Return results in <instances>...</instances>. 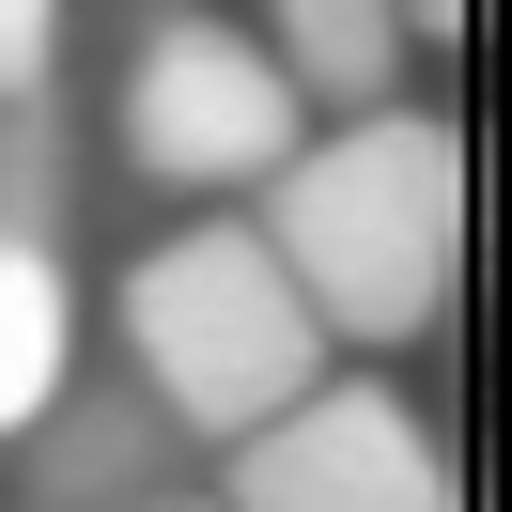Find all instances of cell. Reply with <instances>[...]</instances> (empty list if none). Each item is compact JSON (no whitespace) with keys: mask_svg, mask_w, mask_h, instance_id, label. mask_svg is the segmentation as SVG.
Segmentation results:
<instances>
[{"mask_svg":"<svg viewBox=\"0 0 512 512\" xmlns=\"http://www.w3.org/2000/svg\"><path fill=\"white\" fill-rule=\"evenodd\" d=\"M264 264L295 280L326 373H388L404 342H435L466 295V125L450 109H342L295 140V171L264 187Z\"/></svg>","mask_w":512,"mask_h":512,"instance_id":"1","label":"cell"},{"mask_svg":"<svg viewBox=\"0 0 512 512\" xmlns=\"http://www.w3.org/2000/svg\"><path fill=\"white\" fill-rule=\"evenodd\" d=\"M109 373L140 388V419H156L187 466H218V450H249L280 404L326 388V342H311V311H295V280L264 264L249 218H171L156 249L109 280Z\"/></svg>","mask_w":512,"mask_h":512,"instance_id":"2","label":"cell"},{"mask_svg":"<svg viewBox=\"0 0 512 512\" xmlns=\"http://www.w3.org/2000/svg\"><path fill=\"white\" fill-rule=\"evenodd\" d=\"M295 140H311V94L249 16L156 0L125 32V63H109V171L125 187L187 202V218H233V202H264L295 171Z\"/></svg>","mask_w":512,"mask_h":512,"instance_id":"3","label":"cell"},{"mask_svg":"<svg viewBox=\"0 0 512 512\" xmlns=\"http://www.w3.org/2000/svg\"><path fill=\"white\" fill-rule=\"evenodd\" d=\"M202 512H466V481H450V435L388 373H326L249 450H218V497Z\"/></svg>","mask_w":512,"mask_h":512,"instance_id":"4","label":"cell"},{"mask_svg":"<svg viewBox=\"0 0 512 512\" xmlns=\"http://www.w3.org/2000/svg\"><path fill=\"white\" fill-rule=\"evenodd\" d=\"M171 497H202V481H187V450L140 419L125 373H109V388L78 373L32 435L0 450V512H171Z\"/></svg>","mask_w":512,"mask_h":512,"instance_id":"5","label":"cell"},{"mask_svg":"<svg viewBox=\"0 0 512 512\" xmlns=\"http://www.w3.org/2000/svg\"><path fill=\"white\" fill-rule=\"evenodd\" d=\"M78 388V264L47 233H0V450Z\"/></svg>","mask_w":512,"mask_h":512,"instance_id":"6","label":"cell"},{"mask_svg":"<svg viewBox=\"0 0 512 512\" xmlns=\"http://www.w3.org/2000/svg\"><path fill=\"white\" fill-rule=\"evenodd\" d=\"M264 47L295 63L311 125H342V109H388V94H404V16H388V0H264Z\"/></svg>","mask_w":512,"mask_h":512,"instance_id":"7","label":"cell"},{"mask_svg":"<svg viewBox=\"0 0 512 512\" xmlns=\"http://www.w3.org/2000/svg\"><path fill=\"white\" fill-rule=\"evenodd\" d=\"M388 16H404V47H450V32H466V0H388Z\"/></svg>","mask_w":512,"mask_h":512,"instance_id":"8","label":"cell"},{"mask_svg":"<svg viewBox=\"0 0 512 512\" xmlns=\"http://www.w3.org/2000/svg\"><path fill=\"white\" fill-rule=\"evenodd\" d=\"M171 512H202V497H171Z\"/></svg>","mask_w":512,"mask_h":512,"instance_id":"9","label":"cell"}]
</instances>
